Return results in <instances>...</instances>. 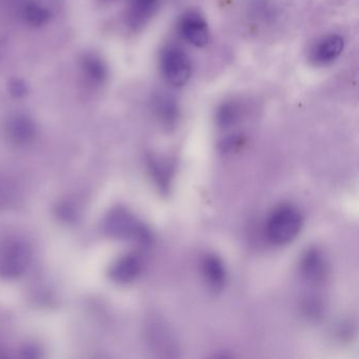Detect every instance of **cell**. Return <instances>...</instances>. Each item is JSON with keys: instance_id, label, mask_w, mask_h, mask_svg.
I'll list each match as a JSON object with an SVG mask.
<instances>
[{"instance_id": "cell-1", "label": "cell", "mask_w": 359, "mask_h": 359, "mask_svg": "<svg viewBox=\"0 0 359 359\" xmlns=\"http://www.w3.org/2000/svg\"><path fill=\"white\" fill-rule=\"evenodd\" d=\"M302 226V216L297 208L285 203L271 214L266 224V235L274 245H287L297 237Z\"/></svg>"}, {"instance_id": "cell-2", "label": "cell", "mask_w": 359, "mask_h": 359, "mask_svg": "<svg viewBox=\"0 0 359 359\" xmlns=\"http://www.w3.org/2000/svg\"><path fill=\"white\" fill-rule=\"evenodd\" d=\"M161 70L163 79L174 88L186 86L192 76V62L188 54L177 46H168L161 51Z\"/></svg>"}, {"instance_id": "cell-3", "label": "cell", "mask_w": 359, "mask_h": 359, "mask_svg": "<svg viewBox=\"0 0 359 359\" xmlns=\"http://www.w3.org/2000/svg\"><path fill=\"white\" fill-rule=\"evenodd\" d=\"M30 262V250L22 241L6 243L0 249V274L3 276H18Z\"/></svg>"}, {"instance_id": "cell-4", "label": "cell", "mask_w": 359, "mask_h": 359, "mask_svg": "<svg viewBox=\"0 0 359 359\" xmlns=\"http://www.w3.org/2000/svg\"><path fill=\"white\" fill-rule=\"evenodd\" d=\"M177 29L180 36L194 47L203 48L209 43V26L198 12H186L180 18Z\"/></svg>"}, {"instance_id": "cell-5", "label": "cell", "mask_w": 359, "mask_h": 359, "mask_svg": "<svg viewBox=\"0 0 359 359\" xmlns=\"http://www.w3.org/2000/svg\"><path fill=\"white\" fill-rule=\"evenodd\" d=\"M344 49V39L341 35H327L313 47L311 60L317 66H327L341 55Z\"/></svg>"}, {"instance_id": "cell-6", "label": "cell", "mask_w": 359, "mask_h": 359, "mask_svg": "<svg viewBox=\"0 0 359 359\" xmlns=\"http://www.w3.org/2000/svg\"><path fill=\"white\" fill-rule=\"evenodd\" d=\"M152 109L155 116L165 129L175 127L180 119V107L173 96L165 92L156 93L152 100Z\"/></svg>"}, {"instance_id": "cell-7", "label": "cell", "mask_w": 359, "mask_h": 359, "mask_svg": "<svg viewBox=\"0 0 359 359\" xmlns=\"http://www.w3.org/2000/svg\"><path fill=\"white\" fill-rule=\"evenodd\" d=\"M161 0H130L128 24L132 29L142 28L155 15Z\"/></svg>"}, {"instance_id": "cell-8", "label": "cell", "mask_w": 359, "mask_h": 359, "mask_svg": "<svg viewBox=\"0 0 359 359\" xmlns=\"http://www.w3.org/2000/svg\"><path fill=\"white\" fill-rule=\"evenodd\" d=\"M7 134L11 142L18 144H26L34 140L36 127L29 117L16 115L8 121Z\"/></svg>"}, {"instance_id": "cell-9", "label": "cell", "mask_w": 359, "mask_h": 359, "mask_svg": "<svg viewBox=\"0 0 359 359\" xmlns=\"http://www.w3.org/2000/svg\"><path fill=\"white\" fill-rule=\"evenodd\" d=\"M304 276L312 283H320L325 278L327 266L323 256L316 249H311L304 254L302 262Z\"/></svg>"}, {"instance_id": "cell-10", "label": "cell", "mask_w": 359, "mask_h": 359, "mask_svg": "<svg viewBox=\"0 0 359 359\" xmlns=\"http://www.w3.org/2000/svg\"><path fill=\"white\" fill-rule=\"evenodd\" d=\"M203 276L213 291H220L226 280V271L224 262L216 255H209L203 260Z\"/></svg>"}, {"instance_id": "cell-11", "label": "cell", "mask_w": 359, "mask_h": 359, "mask_svg": "<svg viewBox=\"0 0 359 359\" xmlns=\"http://www.w3.org/2000/svg\"><path fill=\"white\" fill-rule=\"evenodd\" d=\"M142 270V264L138 257L127 255L117 260L111 269V276L117 283H127L138 276Z\"/></svg>"}, {"instance_id": "cell-12", "label": "cell", "mask_w": 359, "mask_h": 359, "mask_svg": "<svg viewBox=\"0 0 359 359\" xmlns=\"http://www.w3.org/2000/svg\"><path fill=\"white\" fill-rule=\"evenodd\" d=\"M83 69L86 75L94 83H102L108 76L106 65L95 55H87L83 60Z\"/></svg>"}, {"instance_id": "cell-13", "label": "cell", "mask_w": 359, "mask_h": 359, "mask_svg": "<svg viewBox=\"0 0 359 359\" xmlns=\"http://www.w3.org/2000/svg\"><path fill=\"white\" fill-rule=\"evenodd\" d=\"M25 22L32 27H41L47 24L51 18L49 10L39 4H29L22 12Z\"/></svg>"}, {"instance_id": "cell-14", "label": "cell", "mask_w": 359, "mask_h": 359, "mask_svg": "<svg viewBox=\"0 0 359 359\" xmlns=\"http://www.w3.org/2000/svg\"><path fill=\"white\" fill-rule=\"evenodd\" d=\"M238 106L234 102H224L218 108L216 119L218 125L222 128L232 126L238 118Z\"/></svg>"}, {"instance_id": "cell-15", "label": "cell", "mask_w": 359, "mask_h": 359, "mask_svg": "<svg viewBox=\"0 0 359 359\" xmlns=\"http://www.w3.org/2000/svg\"><path fill=\"white\" fill-rule=\"evenodd\" d=\"M150 167L152 169L153 176H154L155 180L161 187V190H167L168 184H169L167 170L163 169V165H159L158 161H151Z\"/></svg>"}, {"instance_id": "cell-16", "label": "cell", "mask_w": 359, "mask_h": 359, "mask_svg": "<svg viewBox=\"0 0 359 359\" xmlns=\"http://www.w3.org/2000/svg\"><path fill=\"white\" fill-rule=\"evenodd\" d=\"M11 92L14 96H22L26 93V87L22 81H15L11 83Z\"/></svg>"}]
</instances>
